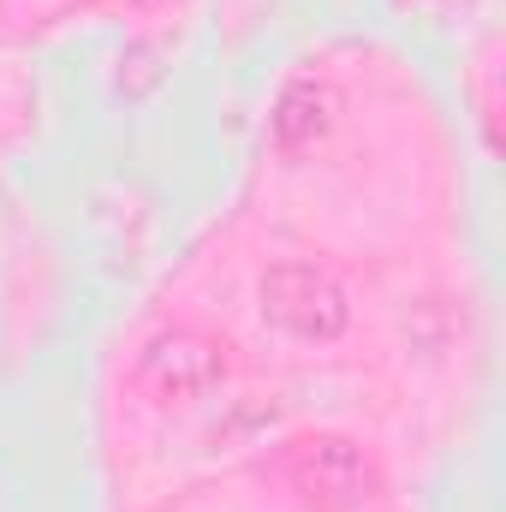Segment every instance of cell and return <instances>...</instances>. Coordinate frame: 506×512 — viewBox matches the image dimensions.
I'll list each match as a JSON object with an SVG mask.
<instances>
[{"label": "cell", "mask_w": 506, "mask_h": 512, "mask_svg": "<svg viewBox=\"0 0 506 512\" xmlns=\"http://www.w3.org/2000/svg\"><path fill=\"white\" fill-rule=\"evenodd\" d=\"M256 298H262V322H274L292 340H340L352 322L340 280L316 262H274L262 274Z\"/></svg>", "instance_id": "6da1fadb"}, {"label": "cell", "mask_w": 506, "mask_h": 512, "mask_svg": "<svg viewBox=\"0 0 506 512\" xmlns=\"http://www.w3.org/2000/svg\"><path fill=\"white\" fill-rule=\"evenodd\" d=\"M286 477H292V489H298L310 507H328V512L358 507V501H370V489H376V471H370L364 447H352V441H340V435H310V441H298L292 459H286Z\"/></svg>", "instance_id": "7a4b0ae2"}, {"label": "cell", "mask_w": 506, "mask_h": 512, "mask_svg": "<svg viewBox=\"0 0 506 512\" xmlns=\"http://www.w3.org/2000/svg\"><path fill=\"white\" fill-rule=\"evenodd\" d=\"M137 376L155 387L161 399H197L221 382V346L197 328H161L143 358H137Z\"/></svg>", "instance_id": "3957f363"}, {"label": "cell", "mask_w": 506, "mask_h": 512, "mask_svg": "<svg viewBox=\"0 0 506 512\" xmlns=\"http://www.w3.org/2000/svg\"><path fill=\"white\" fill-rule=\"evenodd\" d=\"M340 120V90L328 78H292L280 96H274V114H268V131H274V149H310L322 143Z\"/></svg>", "instance_id": "277c9868"}]
</instances>
